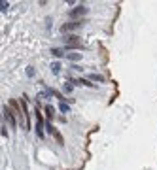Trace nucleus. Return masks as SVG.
<instances>
[{
    "mask_svg": "<svg viewBox=\"0 0 157 170\" xmlns=\"http://www.w3.org/2000/svg\"><path fill=\"white\" fill-rule=\"evenodd\" d=\"M21 125L25 131H30V114H28V106H27V97H21Z\"/></svg>",
    "mask_w": 157,
    "mask_h": 170,
    "instance_id": "f257e3e1",
    "label": "nucleus"
},
{
    "mask_svg": "<svg viewBox=\"0 0 157 170\" xmlns=\"http://www.w3.org/2000/svg\"><path fill=\"white\" fill-rule=\"evenodd\" d=\"M85 13H87V8H85V6H76L74 10L68 11V17L74 19V21H78V17H83Z\"/></svg>",
    "mask_w": 157,
    "mask_h": 170,
    "instance_id": "f03ea898",
    "label": "nucleus"
},
{
    "mask_svg": "<svg viewBox=\"0 0 157 170\" xmlns=\"http://www.w3.org/2000/svg\"><path fill=\"white\" fill-rule=\"evenodd\" d=\"M85 21L83 19H78V21H70V23H65V25H62V32H72V30H78V28H80L82 25H83Z\"/></svg>",
    "mask_w": 157,
    "mask_h": 170,
    "instance_id": "7ed1b4c3",
    "label": "nucleus"
},
{
    "mask_svg": "<svg viewBox=\"0 0 157 170\" xmlns=\"http://www.w3.org/2000/svg\"><path fill=\"white\" fill-rule=\"evenodd\" d=\"M4 114H6V121L10 123V127H11V129L17 127V117H15V114L11 112V108H10V106L4 108Z\"/></svg>",
    "mask_w": 157,
    "mask_h": 170,
    "instance_id": "20e7f679",
    "label": "nucleus"
},
{
    "mask_svg": "<svg viewBox=\"0 0 157 170\" xmlns=\"http://www.w3.org/2000/svg\"><path fill=\"white\" fill-rule=\"evenodd\" d=\"M45 129H48V132H49V134L55 138V140H57V144H59V146H62V144H65V140H62V134H61V132H59V131H57V129L51 125V123H48V127H45Z\"/></svg>",
    "mask_w": 157,
    "mask_h": 170,
    "instance_id": "39448f33",
    "label": "nucleus"
},
{
    "mask_svg": "<svg viewBox=\"0 0 157 170\" xmlns=\"http://www.w3.org/2000/svg\"><path fill=\"white\" fill-rule=\"evenodd\" d=\"M34 114H36V134H38V138H44V119H42V114L38 110Z\"/></svg>",
    "mask_w": 157,
    "mask_h": 170,
    "instance_id": "423d86ee",
    "label": "nucleus"
},
{
    "mask_svg": "<svg viewBox=\"0 0 157 170\" xmlns=\"http://www.w3.org/2000/svg\"><path fill=\"white\" fill-rule=\"evenodd\" d=\"M44 112H45V115H48V119H49V121L55 117V110H53V106H45V108H44Z\"/></svg>",
    "mask_w": 157,
    "mask_h": 170,
    "instance_id": "0eeeda50",
    "label": "nucleus"
},
{
    "mask_svg": "<svg viewBox=\"0 0 157 170\" xmlns=\"http://www.w3.org/2000/svg\"><path fill=\"white\" fill-rule=\"evenodd\" d=\"M66 55V59H70V60H80L82 59V53H65Z\"/></svg>",
    "mask_w": 157,
    "mask_h": 170,
    "instance_id": "6e6552de",
    "label": "nucleus"
},
{
    "mask_svg": "<svg viewBox=\"0 0 157 170\" xmlns=\"http://www.w3.org/2000/svg\"><path fill=\"white\" fill-rule=\"evenodd\" d=\"M74 83H78V85H87V87H93V85H95V83H91L89 80H83V78H82V80H76Z\"/></svg>",
    "mask_w": 157,
    "mask_h": 170,
    "instance_id": "1a4fd4ad",
    "label": "nucleus"
},
{
    "mask_svg": "<svg viewBox=\"0 0 157 170\" xmlns=\"http://www.w3.org/2000/svg\"><path fill=\"white\" fill-rule=\"evenodd\" d=\"M59 110H61L62 114H68V112H70V106H68L66 102H61V106H59Z\"/></svg>",
    "mask_w": 157,
    "mask_h": 170,
    "instance_id": "9d476101",
    "label": "nucleus"
},
{
    "mask_svg": "<svg viewBox=\"0 0 157 170\" xmlns=\"http://www.w3.org/2000/svg\"><path fill=\"white\" fill-rule=\"evenodd\" d=\"M51 53H53L55 57H62V55H65V49H59V48H53V49H51Z\"/></svg>",
    "mask_w": 157,
    "mask_h": 170,
    "instance_id": "9b49d317",
    "label": "nucleus"
},
{
    "mask_svg": "<svg viewBox=\"0 0 157 170\" xmlns=\"http://www.w3.org/2000/svg\"><path fill=\"white\" fill-rule=\"evenodd\" d=\"M51 70H53V74H59V72H61V64H59V63H53V64H51Z\"/></svg>",
    "mask_w": 157,
    "mask_h": 170,
    "instance_id": "f8f14e48",
    "label": "nucleus"
},
{
    "mask_svg": "<svg viewBox=\"0 0 157 170\" xmlns=\"http://www.w3.org/2000/svg\"><path fill=\"white\" fill-rule=\"evenodd\" d=\"M8 8H10V4H8V2H0V11H6Z\"/></svg>",
    "mask_w": 157,
    "mask_h": 170,
    "instance_id": "ddd939ff",
    "label": "nucleus"
},
{
    "mask_svg": "<svg viewBox=\"0 0 157 170\" xmlns=\"http://www.w3.org/2000/svg\"><path fill=\"white\" fill-rule=\"evenodd\" d=\"M91 80H93V81H102V76H97V74H91Z\"/></svg>",
    "mask_w": 157,
    "mask_h": 170,
    "instance_id": "4468645a",
    "label": "nucleus"
}]
</instances>
